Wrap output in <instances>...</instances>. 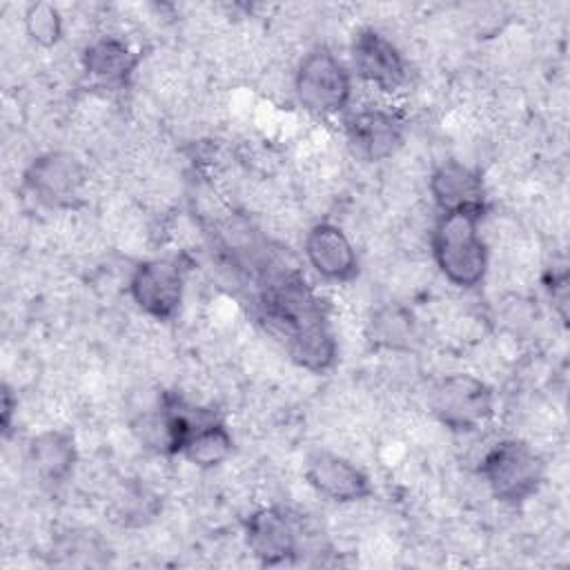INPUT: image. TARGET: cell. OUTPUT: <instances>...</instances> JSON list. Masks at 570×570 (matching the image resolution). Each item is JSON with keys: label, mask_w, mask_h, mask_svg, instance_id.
I'll use <instances>...</instances> for the list:
<instances>
[{"label": "cell", "mask_w": 570, "mask_h": 570, "mask_svg": "<svg viewBox=\"0 0 570 570\" xmlns=\"http://www.w3.org/2000/svg\"><path fill=\"white\" fill-rule=\"evenodd\" d=\"M479 212H441L432 229V256L441 274L459 287H474L488 272V247Z\"/></svg>", "instance_id": "obj_1"}, {"label": "cell", "mask_w": 570, "mask_h": 570, "mask_svg": "<svg viewBox=\"0 0 570 570\" xmlns=\"http://www.w3.org/2000/svg\"><path fill=\"white\" fill-rule=\"evenodd\" d=\"M261 312L265 325L285 343L287 352L303 338L330 330L318 296L298 274L274 278L261 294Z\"/></svg>", "instance_id": "obj_2"}, {"label": "cell", "mask_w": 570, "mask_h": 570, "mask_svg": "<svg viewBox=\"0 0 570 570\" xmlns=\"http://www.w3.org/2000/svg\"><path fill=\"white\" fill-rule=\"evenodd\" d=\"M479 472L494 499L519 505L539 490L546 465L525 441L503 439L483 454Z\"/></svg>", "instance_id": "obj_3"}, {"label": "cell", "mask_w": 570, "mask_h": 570, "mask_svg": "<svg viewBox=\"0 0 570 570\" xmlns=\"http://www.w3.org/2000/svg\"><path fill=\"white\" fill-rule=\"evenodd\" d=\"M294 94L307 111L332 116L347 107L352 98V78L345 65L327 47H314L296 67Z\"/></svg>", "instance_id": "obj_4"}, {"label": "cell", "mask_w": 570, "mask_h": 570, "mask_svg": "<svg viewBox=\"0 0 570 570\" xmlns=\"http://www.w3.org/2000/svg\"><path fill=\"white\" fill-rule=\"evenodd\" d=\"M430 407L448 430L472 432L492 416L494 394L485 381L472 374H448L434 385Z\"/></svg>", "instance_id": "obj_5"}, {"label": "cell", "mask_w": 570, "mask_h": 570, "mask_svg": "<svg viewBox=\"0 0 570 570\" xmlns=\"http://www.w3.org/2000/svg\"><path fill=\"white\" fill-rule=\"evenodd\" d=\"M185 276L176 261L154 258L140 263L129 278L134 303L156 321H171L183 303Z\"/></svg>", "instance_id": "obj_6"}, {"label": "cell", "mask_w": 570, "mask_h": 570, "mask_svg": "<svg viewBox=\"0 0 570 570\" xmlns=\"http://www.w3.org/2000/svg\"><path fill=\"white\" fill-rule=\"evenodd\" d=\"M307 483L325 499L336 503H354L372 494L367 474L334 452H314L305 463Z\"/></svg>", "instance_id": "obj_7"}, {"label": "cell", "mask_w": 570, "mask_h": 570, "mask_svg": "<svg viewBox=\"0 0 570 570\" xmlns=\"http://www.w3.org/2000/svg\"><path fill=\"white\" fill-rule=\"evenodd\" d=\"M356 73L381 91H394L405 80V60L396 45L376 29H361L352 42Z\"/></svg>", "instance_id": "obj_8"}, {"label": "cell", "mask_w": 570, "mask_h": 570, "mask_svg": "<svg viewBox=\"0 0 570 570\" xmlns=\"http://www.w3.org/2000/svg\"><path fill=\"white\" fill-rule=\"evenodd\" d=\"M245 543L263 566H278L298 552V532L281 508H261L245 519Z\"/></svg>", "instance_id": "obj_9"}, {"label": "cell", "mask_w": 570, "mask_h": 570, "mask_svg": "<svg viewBox=\"0 0 570 570\" xmlns=\"http://www.w3.org/2000/svg\"><path fill=\"white\" fill-rule=\"evenodd\" d=\"M305 256L316 274L345 283L358 272V258L347 234L334 223H316L305 236Z\"/></svg>", "instance_id": "obj_10"}, {"label": "cell", "mask_w": 570, "mask_h": 570, "mask_svg": "<svg viewBox=\"0 0 570 570\" xmlns=\"http://www.w3.org/2000/svg\"><path fill=\"white\" fill-rule=\"evenodd\" d=\"M345 129L356 156L370 163L390 158L403 142V122L385 109L356 111L350 116Z\"/></svg>", "instance_id": "obj_11"}, {"label": "cell", "mask_w": 570, "mask_h": 570, "mask_svg": "<svg viewBox=\"0 0 570 570\" xmlns=\"http://www.w3.org/2000/svg\"><path fill=\"white\" fill-rule=\"evenodd\" d=\"M24 185L38 200L47 205H62L78 194V187L82 185V167L69 154L49 151L29 165L24 171Z\"/></svg>", "instance_id": "obj_12"}, {"label": "cell", "mask_w": 570, "mask_h": 570, "mask_svg": "<svg viewBox=\"0 0 570 570\" xmlns=\"http://www.w3.org/2000/svg\"><path fill=\"white\" fill-rule=\"evenodd\" d=\"M430 191L441 212L483 214L485 209V189L481 174L459 160H445L432 171Z\"/></svg>", "instance_id": "obj_13"}, {"label": "cell", "mask_w": 570, "mask_h": 570, "mask_svg": "<svg viewBox=\"0 0 570 570\" xmlns=\"http://www.w3.org/2000/svg\"><path fill=\"white\" fill-rule=\"evenodd\" d=\"M138 62L140 56L125 40L114 36L96 38L82 51L85 71L107 87H125L131 80Z\"/></svg>", "instance_id": "obj_14"}, {"label": "cell", "mask_w": 570, "mask_h": 570, "mask_svg": "<svg viewBox=\"0 0 570 570\" xmlns=\"http://www.w3.org/2000/svg\"><path fill=\"white\" fill-rule=\"evenodd\" d=\"M29 461L49 485H62L76 468L78 450L71 432L45 430L29 441Z\"/></svg>", "instance_id": "obj_15"}, {"label": "cell", "mask_w": 570, "mask_h": 570, "mask_svg": "<svg viewBox=\"0 0 570 570\" xmlns=\"http://www.w3.org/2000/svg\"><path fill=\"white\" fill-rule=\"evenodd\" d=\"M367 336L376 347L407 352L416 338L414 314L399 303L381 305L367 321Z\"/></svg>", "instance_id": "obj_16"}, {"label": "cell", "mask_w": 570, "mask_h": 570, "mask_svg": "<svg viewBox=\"0 0 570 570\" xmlns=\"http://www.w3.org/2000/svg\"><path fill=\"white\" fill-rule=\"evenodd\" d=\"M232 450H234L232 432L225 428L223 421L209 419L189 434L180 454L198 468H214L227 461Z\"/></svg>", "instance_id": "obj_17"}, {"label": "cell", "mask_w": 570, "mask_h": 570, "mask_svg": "<svg viewBox=\"0 0 570 570\" xmlns=\"http://www.w3.org/2000/svg\"><path fill=\"white\" fill-rule=\"evenodd\" d=\"M22 20L27 36L40 47H51L62 38V16L51 2L29 4Z\"/></svg>", "instance_id": "obj_18"}, {"label": "cell", "mask_w": 570, "mask_h": 570, "mask_svg": "<svg viewBox=\"0 0 570 570\" xmlns=\"http://www.w3.org/2000/svg\"><path fill=\"white\" fill-rule=\"evenodd\" d=\"M548 292L552 296V303L559 309V316L566 321L568 318V276H566V272L552 274V278L548 281Z\"/></svg>", "instance_id": "obj_19"}, {"label": "cell", "mask_w": 570, "mask_h": 570, "mask_svg": "<svg viewBox=\"0 0 570 570\" xmlns=\"http://www.w3.org/2000/svg\"><path fill=\"white\" fill-rule=\"evenodd\" d=\"M0 425H2V432L9 434L11 430V419H13V410L18 407V399H13L11 390L4 385L2 387V405H0Z\"/></svg>", "instance_id": "obj_20"}]
</instances>
